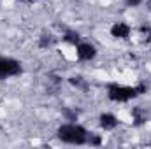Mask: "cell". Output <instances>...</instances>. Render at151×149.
Wrapping results in <instances>:
<instances>
[{
    "label": "cell",
    "instance_id": "obj_1",
    "mask_svg": "<svg viewBox=\"0 0 151 149\" xmlns=\"http://www.w3.org/2000/svg\"><path fill=\"white\" fill-rule=\"evenodd\" d=\"M91 130L84 128L81 123L77 121H67V123H62L56 132H55V137L63 142V144H69V146H90V137H91Z\"/></svg>",
    "mask_w": 151,
    "mask_h": 149
},
{
    "label": "cell",
    "instance_id": "obj_2",
    "mask_svg": "<svg viewBox=\"0 0 151 149\" xmlns=\"http://www.w3.org/2000/svg\"><path fill=\"white\" fill-rule=\"evenodd\" d=\"M148 91V86L144 82L128 86V84H119V82H107L106 84V93L107 98L114 104H127L130 100H135L137 97L144 95Z\"/></svg>",
    "mask_w": 151,
    "mask_h": 149
},
{
    "label": "cell",
    "instance_id": "obj_3",
    "mask_svg": "<svg viewBox=\"0 0 151 149\" xmlns=\"http://www.w3.org/2000/svg\"><path fill=\"white\" fill-rule=\"evenodd\" d=\"M23 74V63L18 58L0 54V81H7Z\"/></svg>",
    "mask_w": 151,
    "mask_h": 149
},
{
    "label": "cell",
    "instance_id": "obj_4",
    "mask_svg": "<svg viewBox=\"0 0 151 149\" xmlns=\"http://www.w3.org/2000/svg\"><path fill=\"white\" fill-rule=\"evenodd\" d=\"M99 54V49L95 44L91 42H86V40H81L77 46H76V58L79 62H91L95 60Z\"/></svg>",
    "mask_w": 151,
    "mask_h": 149
},
{
    "label": "cell",
    "instance_id": "obj_5",
    "mask_svg": "<svg viewBox=\"0 0 151 149\" xmlns=\"http://www.w3.org/2000/svg\"><path fill=\"white\" fill-rule=\"evenodd\" d=\"M109 34H111V37L118 39V40H128L132 35V27L127 21H116V23H113Z\"/></svg>",
    "mask_w": 151,
    "mask_h": 149
},
{
    "label": "cell",
    "instance_id": "obj_6",
    "mask_svg": "<svg viewBox=\"0 0 151 149\" xmlns=\"http://www.w3.org/2000/svg\"><path fill=\"white\" fill-rule=\"evenodd\" d=\"M99 126L104 132H113L119 126V117L113 112H102L99 116Z\"/></svg>",
    "mask_w": 151,
    "mask_h": 149
},
{
    "label": "cell",
    "instance_id": "obj_7",
    "mask_svg": "<svg viewBox=\"0 0 151 149\" xmlns=\"http://www.w3.org/2000/svg\"><path fill=\"white\" fill-rule=\"evenodd\" d=\"M56 42H58V37L51 30H42L40 35H39L37 46L40 49H51L53 46H56Z\"/></svg>",
    "mask_w": 151,
    "mask_h": 149
},
{
    "label": "cell",
    "instance_id": "obj_8",
    "mask_svg": "<svg viewBox=\"0 0 151 149\" xmlns=\"http://www.w3.org/2000/svg\"><path fill=\"white\" fill-rule=\"evenodd\" d=\"M132 119H134V125L135 126H142L146 121H148V111H146V107H142V105H135V107H132Z\"/></svg>",
    "mask_w": 151,
    "mask_h": 149
},
{
    "label": "cell",
    "instance_id": "obj_9",
    "mask_svg": "<svg viewBox=\"0 0 151 149\" xmlns=\"http://www.w3.org/2000/svg\"><path fill=\"white\" fill-rule=\"evenodd\" d=\"M60 39H62L65 44H70V46H74V47L79 44V42H81V40H83L81 34H79L77 30H74V28H65Z\"/></svg>",
    "mask_w": 151,
    "mask_h": 149
},
{
    "label": "cell",
    "instance_id": "obj_10",
    "mask_svg": "<svg viewBox=\"0 0 151 149\" xmlns=\"http://www.w3.org/2000/svg\"><path fill=\"white\" fill-rule=\"evenodd\" d=\"M69 82L76 86L77 90H83V91H86L88 90V82H86V79L83 77V75H70L69 77Z\"/></svg>",
    "mask_w": 151,
    "mask_h": 149
},
{
    "label": "cell",
    "instance_id": "obj_11",
    "mask_svg": "<svg viewBox=\"0 0 151 149\" xmlns=\"http://www.w3.org/2000/svg\"><path fill=\"white\" fill-rule=\"evenodd\" d=\"M62 116L65 121H79V112L76 109H70V107H63L62 109Z\"/></svg>",
    "mask_w": 151,
    "mask_h": 149
},
{
    "label": "cell",
    "instance_id": "obj_12",
    "mask_svg": "<svg viewBox=\"0 0 151 149\" xmlns=\"http://www.w3.org/2000/svg\"><path fill=\"white\" fill-rule=\"evenodd\" d=\"M141 32L146 35V42H151V27H142Z\"/></svg>",
    "mask_w": 151,
    "mask_h": 149
},
{
    "label": "cell",
    "instance_id": "obj_13",
    "mask_svg": "<svg viewBox=\"0 0 151 149\" xmlns=\"http://www.w3.org/2000/svg\"><path fill=\"white\" fill-rule=\"evenodd\" d=\"M123 2H125L128 7H139V5H141L144 0H123Z\"/></svg>",
    "mask_w": 151,
    "mask_h": 149
},
{
    "label": "cell",
    "instance_id": "obj_14",
    "mask_svg": "<svg viewBox=\"0 0 151 149\" xmlns=\"http://www.w3.org/2000/svg\"><path fill=\"white\" fill-rule=\"evenodd\" d=\"M21 2H27V4H32V2H35V0H21Z\"/></svg>",
    "mask_w": 151,
    "mask_h": 149
},
{
    "label": "cell",
    "instance_id": "obj_15",
    "mask_svg": "<svg viewBox=\"0 0 151 149\" xmlns=\"http://www.w3.org/2000/svg\"><path fill=\"white\" fill-rule=\"evenodd\" d=\"M150 9H151V0H150Z\"/></svg>",
    "mask_w": 151,
    "mask_h": 149
}]
</instances>
